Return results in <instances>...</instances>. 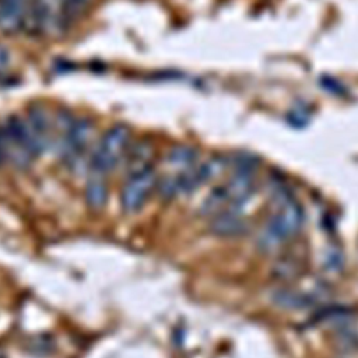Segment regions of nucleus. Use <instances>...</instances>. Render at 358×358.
Instances as JSON below:
<instances>
[{
    "label": "nucleus",
    "mask_w": 358,
    "mask_h": 358,
    "mask_svg": "<svg viewBox=\"0 0 358 358\" xmlns=\"http://www.w3.org/2000/svg\"><path fill=\"white\" fill-rule=\"evenodd\" d=\"M303 211L298 201L285 199L275 214L270 218L264 232L260 236L263 248H274L292 238L302 225Z\"/></svg>",
    "instance_id": "f257e3e1"
},
{
    "label": "nucleus",
    "mask_w": 358,
    "mask_h": 358,
    "mask_svg": "<svg viewBox=\"0 0 358 358\" xmlns=\"http://www.w3.org/2000/svg\"><path fill=\"white\" fill-rule=\"evenodd\" d=\"M4 158H7V155H6V144H4L3 131H1V129H0V162H1Z\"/></svg>",
    "instance_id": "9b49d317"
},
{
    "label": "nucleus",
    "mask_w": 358,
    "mask_h": 358,
    "mask_svg": "<svg viewBox=\"0 0 358 358\" xmlns=\"http://www.w3.org/2000/svg\"><path fill=\"white\" fill-rule=\"evenodd\" d=\"M157 183L158 179L152 168H147L144 171L129 175L120 196L122 207L124 211L134 213L140 210L148 200Z\"/></svg>",
    "instance_id": "7ed1b4c3"
},
{
    "label": "nucleus",
    "mask_w": 358,
    "mask_h": 358,
    "mask_svg": "<svg viewBox=\"0 0 358 358\" xmlns=\"http://www.w3.org/2000/svg\"><path fill=\"white\" fill-rule=\"evenodd\" d=\"M7 63H8V52L0 46V71L6 67Z\"/></svg>",
    "instance_id": "9d476101"
},
{
    "label": "nucleus",
    "mask_w": 358,
    "mask_h": 358,
    "mask_svg": "<svg viewBox=\"0 0 358 358\" xmlns=\"http://www.w3.org/2000/svg\"><path fill=\"white\" fill-rule=\"evenodd\" d=\"M210 228L220 236H238L246 232L248 224L238 213L229 210L215 214Z\"/></svg>",
    "instance_id": "20e7f679"
},
{
    "label": "nucleus",
    "mask_w": 358,
    "mask_h": 358,
    "mask_svg": "<svg viewBox=\"0 0 358 358\" xmlns=\"http://www.w3.org/2000/svg\"><path fill=\"white\" fill-rule=\"evenodd\" d=\"M106 196H108L106 185H105L103 179L101 178V175L95 173V176H92L87 183L85 199L91 207L99 208L105 204Z\"/></svg>",
    "instance_id": "423d86ee"
},
{
    "label": "nucleus",
    "mask_w": 358,
    "mask_h": 358,
    "mask_svg": "<svg viewBox=\"0 0 358 358\" xmlns=\"http://www.w3.org/2000/svg\"><path fill=\"white\" fill-rule=\"evenodd\" d=\"M273 301L282 308H303L308 305L306 295L291 289H278L274 292Z\"/></svg>",
    "instance_id": "0eeeda50"
},
{
    "label": "nucleus",
    "mask_w": 358,
    "mask_h": 358,
    "mask_svg": "<svg viewBox=\"0 0 358 358\" xmlns=\"http://www.w3.org/2000/svg\"><path fill=\"white\" fill-rule=\"evenodd\" d=\"M130 130L124 124L110 127L102 137L92 155V171L98 175L112 171L129 150Z\"/></svg>",
    "instance_id": "f03ea898"
},
{
    "label": "nucleus",
    "mask_w": 358,
    "mask_h": 358,
    "mask_svg": "<svg viewBox=\"0 0 358 358\" xmlns=\"http://www.w3.org/2000/svg\"><path fill=\"white\" fill-rule=\"evenodd\" d=\"M340 263H341V259H340V253H337V252H333L326 257V264H327L329 270H330V267H333L331 270H337L340 267Z\"/></svg>",
    "instance_id": "1a4fd4ad"
},
{
    "label": "nucleus",
    "mask_w": 358,
    "mask_h": 358,
    "mask_svg": "<svg viewBox=\"0 0 358 358\" xmlns=\"http://www.w3.org/2000/svg\"><path fill=\"white\" fill-rule=\"evenodd\" d=\"M197 158V151L187 145L175 147L168 154V161L172 165H180V166H189L193 164Z\"/></svg>",
    "instance_id": "6e6552de"
},
{
    "label": "nucleus",
    "mask_w": 358,
    "mask_h": 358,
    "mask_svg": "<svg viewBox=\"0 0 358 358\" xmlns=\"http://www.w3.org/2000/svg\"><path fill=\"white\" fill-rule=\"evenodd\" d=\"M127 173H136L151 168V158H152V148L145 143H138L133 148L127 150Z\"/></svg>",
    "instance_id": "39448f33"
}]
</instances>
